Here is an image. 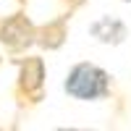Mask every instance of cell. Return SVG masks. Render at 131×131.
Masks as SVG:
<instances>
[{
    "instance_id": "6da1fadb",
    "label": "cell",
    "mask_w": 131,
    "mask_h": 131,
    "mask_svg": "<svg viewBox=\"0 0 131 131\" xmlns=\"http://www.w3.org/2000/svg\"><path fill=\"white\" fill-rule=\"evenodd\" d=\"M66 92L76 100H102L110 92V76L94 63H76L66 76Z\"/></svg>"
},
{
    "instance_id": "7a4b0ae2",
    "label": "cell",
    "mask_w": 131,
    "mask_h": 131,
    "mask_svg": "<svg viewBox=\"0 0 131 131\" xmlns=\"http://www.w3.org/2000/svg\"><path fill=\"white\" fill-rule=\"evenodd\" d=\"M37 29L24 13H13L0 21V45H5L10 52H24L34 42Z\"/></svg>"
},
{
    "instance_id": "3957f363",
    "label": "cell",
    "mask_w": 131,
    "mask_h": 131,
    "mask_svg": "<svg viewBox=\"0 0 131 131\" xmlns=\"http://www.w3.org/2000/svg\"><path fill=\"white\" fill-rule=\"evenodd\" d=\"M42 86H45V63L42 58H26L21 60L18 71V94L24 97V102H39L42 100Z\"/></svg>"
},
{
    "instance_id": "277c9868",
    "label": "cell",
    "mask_w": 131,
    "mask_h": 131,
    "mask_svg": "<svg viewBox=\"0 0 131 131\" xmlns=\"http://www.w3.org/2000/svg\"><path fill=\"white\" fill-rule=\"evenodd\" d=\"M89 31H92L100 42H107V45H118V42H123V37H126V26H123L118 18H110V16L94 21Z\"/></svg>"
},
{
    "instance_id": "5b68a950",
    "label": "cell",
    "mask_w": 131,
    "mask_h": 131,
    "mask_svg": "<svg viewBox=\"0 0 131 131\" xmlns=\"http://www.w3.org/2000/svg\"><path fill=\"white\" fill-rule=\"evenodd\" d=\"M63 39H66V18H58V21H52V24H47L45 29H39L37 34H34V42H39L42 47H47V50H55L63 45Z\"/></svg>"
},
{
    "instance_id": "8992f818",
    "label": "cell",
    "mask_w": 131,
    "mask_h": 131,
    "mask_svg": "<svg viewBox=\"0 0 131 131\" xmlns=\"http://www.w3.org/2000/svg\"><path fill=\"white\" fill-rule=\"evenodd\" d=\"M63 3H66V5H68V8H79V5L84 3V0H63Z\"/></svg>"
},
{
    "instance_id": "52a82bcc",
    "label": "cell",
    "mask_w": 131,
    "mask_h": 131,
    "mask_svg": "<svg viewBox=\"0 0 131 131\" xmlns=\"http://www.w3.org/2000/svg\"><path fill=\"white\" fill-rule=\"evenodd\" d=\"M18 3H26V0H18Z\"/></svg>"
},
{
    "instance_id": "ba28073f",
    "label": "cell",
    "mask_w": 131,
    "mask_h": 131,
    "mask_svg": "<svg viewBox=\"0 0 131 131\" xmlns=\"http://www.w3.org/2000/svg\"><path fill=\"white\" fill-rule=\"evenodd\" d=\"M126 3H131V0H126Z\"/></svg>"
}]
</instances>
